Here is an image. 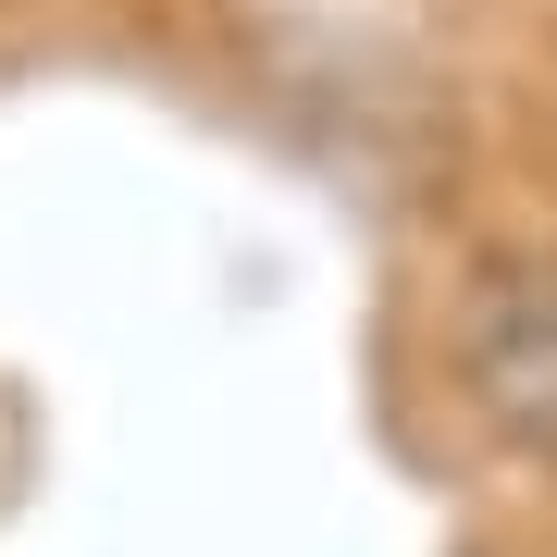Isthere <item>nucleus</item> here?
<instances>
[{
	"label": "nucleus",
	"mask_w": 557,
	"mask_h": 557,
	"mask_svg": "<svg viewBox=\"0 0 557 557\" xmlns=\"http://www.w3.org/2000/svg\"><path fill=\"white\" fill-rule=\"evenodd\" d=\"M458 384L520 458H557V260H496L458 298Z\"/></svg>",
	"instance_id": "1"
}]
</instances>
